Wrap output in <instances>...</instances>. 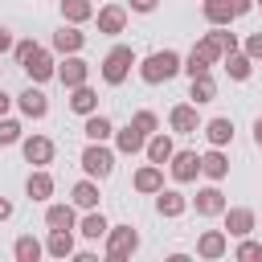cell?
Instances as JSON below:
<instances>
[{"label": "cell", "mask_w": 262, "mask_h": 262, "mask_svg": "<svg viewBox=\"0 0 262 262\" xmlns=\"http://www.w3.org/2000/svg\"><path fill=\"white\" fill-rule=\"evenodd\" d=\"M82 172H86V176H94V180H106V176L115 172V151L90 139V147L82 151Z\"/></svg>", "instance_id": "4"}, {"label": "cell", "mask_w": 262, "mask_h": 262, "mask_svg": "<svg viewBox=\"0 0 262 262\" xmlns=\"http://www.w3.org/2000/svg\"><path fill=\"white\" fill-rule=\"evenodd\" d=\"M8 106H12V98H8V94H4V90H0V119H4V115H8Z\"/></svg>", "instance_id": "46"}, {"label": "cell", "mask_w": 262, "mask_h": 262, "mask_svg": "<svg viewBox=\"0 0 262 262\" xmlns=\"http://www.w3.org/2000/svg\"><path fill=\"white\" fill-rule=\"evenodd\" d=\"M168 127L180 131V135H192V131H196V102H180V106H172Z\"/></svg>", "instance_id": "14"}, {"label": "cell", "mask_w": 262, "mask_h": 262, "mask_svg": "<svg viewBox=\"0 0 262 262\" xmlns=\"http://www.w3.org/2000/svg\"><path fill=\"white\" fill-rule=\"evenodd\" d=\"M16 106H20V111H25L29 119H45V115H49V98H45V94H41L37 86H29V90H25L20 98H16Z\"/></svg>", "instance_id": "18"}, {"label": "cell", "mask_w": 262, "mask_h": 262, "mask_svg": "<svg viewBox=\"0 0 262 262\" xmlns=\"http://www.w3.org/2000/svg\"><path fill=\"white\" fill-rule=\"evenodd\" d=\"M45 254H53V258H70V254H74V233H70V229H49Z\"/></svg>", "instance_id": "28"}, {"label": "cell", "mask_w": 262, "mask_h": 262, "mask_svg": "<svg viewBox=\"0 0 262 262\" xmlns=\"http://www.w3.org/2000/svg\"><path fill=\"white\" fill-rule=\"evenodd\" d=\"M70 111H78V115H94L98 111V94L82 82V86H74L70 90Z\"/></svg>", "instance_id": "20"}, {"label": "cell", "mask_w": 262, "mask_h": 262, "mask_svg": "<svg viewBox=\"0 0 262 262\" xmlns=\"http://www.w3.org/2000/svg\"><path fill=\"white\" fill-rule=\"evenodd\" d=\"M201 172H205L209 180H225V176H229V160L221 156V147H213V151L201 156Z\"/></svg>", "instance_id": "23"}, {"label": "cell", "mask_w": 262, "mask_h": 262, "mask_svg": "<svg viewBox=\"0 0 262 262\" xmlns=\"http://www.w3.org/2000/svg\"><path fill=\"white\" fill-rule=\"evenodd\" d=\"M82 131H86V139H94V143H106V139L115 135V123H111L106 115H98V111H94V115H86V127H82Z\"/></svg>", "instance_id": "21"}, {"label": "cell", "mask_w": 262, "mask_h": 262, "mask_svg": "<svg viewBox=\"0 0 262 262\" xmlns=\"http://www.w3.org/2000/svg\"><path fill=\"white\" fill-rule=\"evenodd\" d=\"M156 4H160V0H131L135 12H156Z\"/></svg>", "instance_id": "42"}, {"label": "cell", "mask_w": 262, "mask_h": 262, "mask_svg": "<svg viewBox=\"0 0 262 262\" xmlns=\"http://www.w3.org/2000/svg\"><path fill=\"white\" fill-rule=\"evenodd\" d=\"M246 57L250 61H262V33H250L246 37Z\"/></svg>", "instance_id": "40"}, {"label": "cell", "mask_w": 262, "mask_h": 262, "mask_svg": "<svg viewBox=\"0 0 262 262\" xmlns=\"http://www.w3.org/2000/svg\"><path fill=\"white\" fill-rule=\"evenodd\" d=\"M254 229V209H225V233L229 237H250Z\"/></svg>", "instance_id": "16"}, {"label": "cell", "mask_w": 262, "mask_h": 262, "mask_svg": "<svg viewBox=\"0 0 262 262\" xmlns=\"http://www.w3.org/2000/svg\"><path fill=\"white\" fill-rule=\"evenodd\" d=\"M225 250H229V233L225 229H205L201 237H196V258H225Z\"/></svg>", "instance_id": "7"}, {"label": "cell", "mask_w": 262, "mask_h": 262, "mask_svg": "<svg viewBox=\"0 0 262 262\" xmlns=\"http://www.w3.org/2000/svg\"><path fill=\"white\" fill-rule=\"evenodd\" d=\"M57 78H61V86H66V90H74V86H82V82L90 78V66H86L78 53H66V61L57 66Z\"/></svg>", "instance_id": "8"}, {"label": "cell", "mask_w": 262, "mask_h": 262, "mask_svg": "<svg viewBox=\"0 0 262 262\" xmlns=\"http://www.w3.org/2000/svg\"><path fill=\"white\" fill-rule=\"evenodd\" d=\"M8 217H12V201H8V196H0V221H8Z\"/></svg>", "instance_id": "45"}, {"label": "cell", "mask_w": 262, "mask_h": 262, "mask_svg": "<svg viewBox=\"0 0 262 262\" xmlns=\"http://www.w3.org/2000/svg\"><path fill=\"white\" fill-rule=\"evenodd\" d=\"M221 61H225V70H229V78H233V82H246V78H250V66H254V61H250L246 53H237V49H233V53H225Z\"/></svg>", "instance_id": "33"}, {"label": "cell", "mask_w": 262, "mask_h": 262, "mask_svg": "<svg viewBox=\"0 0 262 262\" xmlns=\"http://www.w3.org/2000/svg\"><path fill=\"white\" fill-rule=\"evenodd\" d=\"M25 192H29V201H49V196H53V176H49L45 168H37V172L25 180Z\"/></svg>", "instance_id": "19"}, {"label": "cell", "mask_w": 262, "mask_h": 262, "mask_svg": "<svg viewBox=\"0 0 262 262\" xmlns=\"http://www.w3.org/2000/svg\"><path fill=\"white\" fill-rule=\"evenodd\" d=\"M254 4H258V8H262V0H254Z\"/></svg>", "instance_id": "48"}, {"label": "cell", "mask_w": 262, "mask_h": 262, "mask_svg": "<svg viewBox=\"0 0 262 262\" xmlns=\"http://www.w3.org/2000/svg\"><path fill=\"white\" fill-rule=\"evenodd\" d=\"M180 74V53L176 49H156V53H147L143 61H139V78L147 82V86H160V82H168V78H176Z\"/></svg>", "instance_id": "1"}, {"label": "cell", "mask_w": 262, "mask_h": 262, "mask_svg": "<svg viewBox=\"0 0 262 262\" xmlns=\"http://www.w3.org/2000/svg\"><path fill=\"white\" fill-rule=\"evenodd\" d=\"M61 16H66L70 25H82V20L94 16V4H90V0H61Z\"/></svg>", "instance_id": "32"}, {"label": "cell", "mask_w": 262, "mask_h": 262, "mask_svg": "<svg viewBox=\"0 0 262 262\" xmlns=\"http://www.w3.org/2000/svg\"><path fill=\"white\" fill-rule=\"evenodd\" d=\"M201 8H205V20H209V25H229V20L237 16L229 0H205Z\"/></svg>", "instance_id": "30"}, {"label": "cell", "mask_w": 262, "mask_h": 262, "mask_svg": "<svg viewBox=\"0 0 262 262\" xmlns=\"http://www.w3.org/2000/svg\"><path fill=\"white\" fill-rule=\"evenodd\" d=\"M188 98H192L196 106H201V102H213V98H217V82H213L209 74H196L192 86H188Z\"/></svg>", "instance_id": "29"}, {"label": "cell", "mask_w": 262, "mask_h": 262, "mask_svg": "<svg viewBox=\"0 0 262 262\" xmlns=\"http://www.w3.org/2000/svg\"><path fill=\"white\" fill-rule=\"evenodd\" d=\"M12 254H16V262H37V258L45 254V246H41V242H37L33 233H25V237H16Z\"/></svg>", "instance_id": "31"}, {"label": "cell", "mask_w": 262, "mask_h": 262, "mask_svg": "<svg viewBox=\"0 0 262 262\" xmlns=\"http://www.w3.org/2000/svg\"><path fill=\"white\" fill-rule=\"evenodd\" d=\"M160 188H164V168H160V164H143V168L135 172V192L156 196Z\"/></svg>", "instance_id": "15"}, {"label": "cell", "mask_w": 262, "mask_h": 262, "mask_svg": "<svg viewBox=\"0 0 262 262\" xmlns=\"http://www.w3.org/2000/svg\"><path fill=\"white\" fill-rule=\"evenodd\" d=\"M229 4H233V12H237V16H246V12L254 8V0H229Z\"/></svg>", "instance_id": "43"}, {"label": "cell", "mask_w": 262, "mask_h": 262, "mask_svg": "<svg viewBox=\"0 0 262 262\" xmlns=\"http://www.w3.org/2000/svg\"><path fill=\"white\" fill-rule=\"evenodd\" d=\"M180 70H184V74H188V78H196V74H209V61H201V57H196V53H188V57H184V66H180Z\"/></svg>", "instance_id": "38"}, {"label": "cell", "mask_w": 262, "mask_h": 262, "mask_svg": "<svg viewBox=\"0 0 262 262\" xmlns=\"http://www.w3.org/2000/svg\"><path fill=\"white\" fill-rule=\"evenodd\" d=\"M20 70H25V74H29L33 82H49V78L57 74V66H53L49 49H41V45H37V49H33V53H29L25 61H20Z\"/></svg>", "instance_id": "5"}, {"label": "cell", "mask_w": 262, "mask_h": 262, "mask_svg": "<svg viewBox=\"0 0 262 262\" xmlns=\"http://www.w3.org/2000/svg\"><path fill=\"white\" fill-rule=\"evenodd\" d=\"M106 229H111V225H106V217H102L98 209H90V213L82 217V225H78V233H82L86 242H98V237H106Z\"/></svg>", "instance_id": "27"}, {"label": "cell", "mask_w": 262, "mask_h": 262, "mask_svg": "<svg viewBox=\"0 0 262 262\" xmlns=\"http://www.w3.org/2000/svg\"><path fill=\"white\" fill-rule=\"evenodd\" d=\"M20 151H25V160H29V164L45 168V164L53 160V139H45V135H29V139L20 143Z\"/></svg>", "instance_id": "9"}, {"label": "cell", "mask_w": 262, "mask_h": 262, "mask_svg": "<svg viewBox=\"0 0 262 262\" xmlns=\"http://www.w3.org/2000/svg\"><path fill=\"white\" fill-rule=\"evenodd\" d=\"M131 127H135V131H143V135H156V131H160V119H156L151 111H139V115L131 119Z\"/></svg>", "instance_id": "35"}, {"label": "cell", "mask_w": 262, "mask_h": 262, "mask_svg": "<svg viewBox=\"0 0 262 262\" xmlns=\"http://www.w3.org/2000/svg\"><path fill=\"white\" fill-rule=\"evenodd\" d=\"M205 135H209V143H213V147H225V143L233 139V119H225V115L209 119V123H205Z\"/></svg>", "instance_id": "22"}, {"label": "cell", "mask_w": 262, "mask_h": 262, "mask_svg": "<svg viewBox=\"0 0 262 262\" xmlns=\"http://www.w3.org/2000/svg\"><path fill=\"white\" fill-rule=\"evenodd\" d=\"M168 168H172V180H176V184H188V180H196V172H201V156H196V151H172Z\"/></svg>", "instance_id": "6"}, {"label": "cell", "mask_w": 262, "mask_h": 262, "mask_svg": "<svg viewBox=\"0 0 262 262\" xmlns=\"http://www.w3.org/2000/svg\"><path fill=\"white\" fill-rule=\"evenodd\" d=\"M82 45H86V33H78V25H61L53 33V49L57 53H78Z\"/></svg>", "instance_id": "17"}, {"label": "cell", "mask_w": 262, "mask_h": 262, "mask_svg": "<svg viewBox=\"0 0 262 262\" xmlns=\"http://www.w3.org/2000/svg\"><path fill=\"white\" fill-rule=\"evenodd\" d=\"M237 258H242V262H254V258H262V246H258V242H250V237H242Z\"/></svg>", "instance_id": "39"}, {"label": "cell", "mask_w": 262, "mask_h": 262, "mask_svg": "<svg viewBox=\"0 0 262 262\" xmlns=\"http://www.w3.org/2000/svg\"><path fill=\"white\" fill-rule=\"evenodd\" d=\"M70 201H74V209H98V184H94V176L78 180L74 192H70Z\"/></svg>", "instance_id": "24"}, {"label": "cell", "mask_w": 262, "mask_h": 262, "mask_svg": "<svg viewBox=\"0 0 262 262\" xmlns=\"http://www.w3.org/2000/svg\"><path fill=\"white\" fill-rule=\"evenodd\" d=\"M131 66H135V49H131V45H115V49L102 57V82H106V86H123L127 74H131Z\"/></svg>", "instance_id": "2"}, {"label": "cell", "mask_w": 262, "mask_h": 262, "mask_svg": "<svg viewBox=\"0 0 262 262\" xmlns=\"http://www.w3.org/2000/svg\"><path fill=\"white\" fill-rule=\"evenodd\" d=\"M33 49H37V41H16V45H12V57H16V61H25Z\"/></svg>", "instance_id": "41"}, {"label": "cell", "mask_w": 262, "mask_h": 262, "mask_svg": "<svg viewBox=\"0 0 262 262\" xmlns=\"http://www.w3.org/2000/svg\"><path fill=\"white\" fill-rule=\"evenodd\" d=\"M188 209V196L184 192H176V188H160L156 192V213L160 217H180Z\"/></svg>", "instance_id": "13"}, {"label": "cell", "mask_w": 262, "mask_h": 262, "mask_svg": "<svg viewBox=\"0 0 262 262\" xmlns=\"http://www.w3.org/2000/svg\"><path fill=\"white\" fill-rule=\"evenodd\" d=\"M192 205H196L201 217H217V213H225V192H221L217 184H209V188H201V192L192 196Z\"/></svg>", "instance_id": "10"}, {"label": "cell", "mask_w": 262, "mask_h": 262, "mask_svg": "<svg viewBox=\"0 0 262 262\" xmlns=\"http://www.w3.org/2000/svg\"><path fill=\"white\" fill-rule=\"evenodd\" d=\"M45 225H49V229H74V225H78L74 205H49V209H45Z\"/></svg>", "instance_id": "25"}, {"label": "cell", "mask_w": 262, "mask_h": 262, "mask_svg": "<svg viewBox=\"0 0 262 262\" xmlns=\"http://www.w3.org/2000/svg\"><path fill=\"white\" fill-rule=\"evenodd\" d=\"M123 25H127V8L123 4H102L98 8V33L115 37V33H123Z\"/></svg>", "instance_id": "11"}, {"label": "cell", "mask_w": 262, "mask_h": 262, "mask_svg": "<svg viewBox=\"0 0 262 262\" xmlns=\"http://www.w3.org/2000/svg\"><path fill=\"white\" fill-rule=\"evenodd\" d=\"M8 49H12V33L0 25V53H8Z\"/></svg>", "instance_id": "44"}, {"label": "cell", "mask_w": 262, "mask_h": 262, "mask_svg": "<svg viewBox=\"0 0 262 262\" xmlns=\"http://www.w3.org/2000/svg\"><path fill=\"white\" fill-rule=\"evenodd\" d=\"M139 250V233L131 229V225H111L106 229V258L111 262H123V258H131Z\"/></svg>", "instance_id": "3"}, {"label": "cell", "mask_w": 262, "mask_h": 262, "mask_svg": "<svg viewBox=\"0 0 262 262\" xmlns=\"http://www.w3.org/2000/svg\"><path fill=\"white\" fill-rule=\"evenodd\" d=\"M192 53H196V57H201V61H209V66H217V61H221V57H225V53H221V45H217V41H213V33H205V37H201V41H196V45H192Z\"/></svg>", "instance_id": "34"}, {"label": "cell", "mask_w": 262, "mask_h": 262, "mask_svg": "<svg viewBox=\"0 0 262 262\" xmlns=\"http://www.w3.org/2000/svg\"><path fill=\"white\" fill-rule=\"evenodd\" d=\"M143 151H147V164H168L172 160V151H176V143L164 135V131H156V135H147V143H143Z\"/></svg>", "instance_id": "12"}, {"label": "cell", "mask_w": 262, "mask_h": 262, "mask_svg": "<svg viewBox=\"0 0 262 262\" xmlns=\"http://www.w3.org/2000/svg\"><path fill=\"white\" fill-rule=\"evenodd\" d=\"M213 41L221 45V53H233V49H237V37H233L225 25H213Z\"/></svg>", "instance_id": "36"}, {"label": "cell", "mask_w": 262, "mask_h": 262, "mask_svg": "<svg viewBox=\"0 0 262 262\" xmlns=\"http://www.w3.org/2000/svg\"><path fill=\"white\" fill-rule=\"evenodd\" d=\"M115 143H119V151H123V156H135V151H143L147 135H143V131H135V127L127 123L123 131H115Z\"/></svg>", "instance_id": "26"}, {"label": "cell", "mask_w": 262, "mask_h": 262, "mask_svg": "<svg viewBox=\"0 0 262 262\" xmlns=\"http://www.w3.org/2000/svg\"><path fill=\"white\" fill-rule=\"evenodd\" d=\"M254 143L262 147V119H254Z\"/></svg>", "instance_id": "47"}, {"label": "cell", "mask_w": 262, "mask_h": 262, "mask_svg": "<svg viewBox=\"0 0 262 262\" xmlns=\"http://www.w3.org/2000/svg\"><path fill=\"white\" fill-rule=\"evenodd\" d=\"M16 139H20V123L16 119H0V147H8Z\"/></svg>", "instance_id": "37"}]
</instances>
